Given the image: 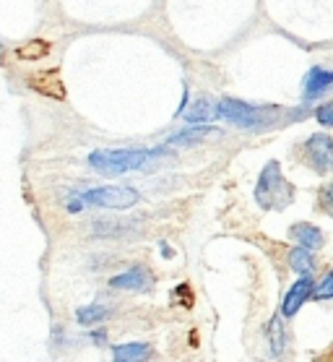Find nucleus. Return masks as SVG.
Masks as SVG:
<instances>
[{
  "label": "nucleus",
  "instance_id": "obj_1",
  "mask_svg": "<svg viewBox=\"0 0 333 362\" xmlns=\"http://www.w3.org/2000/svg\"><path fill=\"white\" fill-rule=\"evenodd\" d=\"M167 157H170L167 144L154 148H94L89 154V165L94 173L115 177V175L151 170V167H156V162H162Z\"/></svg>",
  "mask_w": 333,
  "mask_h": 362
},
{
  "label": "nucleus",
  "instance_id": "obj_2",
  "mask_svg": "<svg viewBox=\"0 0 333 362\" xmlns=\"http://www.w3.org/2000/svg\"><path fill=\"white\" fill-rule=\"evenodd\" d=\"M141 201V193L128 185H97L89 190H78L68 201L71 214H81L83 209H133Z\"/></svg>",
  "mask_w": 333,
  "mask_h": 362
},
{
  "label": "nucleus",
  "instance_id": "obj_3",
  "mask_svg": "<svg viewBox=\"0 0 333 362\" xmlns=\"http://www.w3.org/2000/svg\"><path fill=\"white\" fill-rule=\"evenodd\" d=\"M255 201L263 211H284L294 201L292 182L284 177L279 162H269L260 170L258 185H255Z\"/></svg>",
  "mask_w": 333,
  "mask_h": 362
},
{
  "label": "nucleus",
  "instance_id": "obj_4",
  "mask_svg": "<svg viewBox=\"0 0 333 362\" xmlns=\"http://www.w3.org/2000/svg\"><path fill=\"white\" fill-rule=\"evenodd\" d=\"M216 110H219V117L229 120L232 125L243 128V131H266L274 125L276 120V110L269 107H255V105H247L243 99L235 97H224L216 102Z\"/></svg>",
  "mask_w": 333,
  "mask_h": 362
},
{
  "label": "nucleus",
  "instance_id": "obj_5",
  "mask_svg": "<svg viewBox=\"0 0 333 362\" xmlns=\"http://www.w3.org/2000/svg\"><path fill=\"white\" fill-rule=\"evenodd\" d=\"M302 148H305V162L315 173H333V136H328V133H312Z\"/></svg>",
  "mask_w": 333,
  "mask_h": 362
},
{
  "label": "nucleus",
  "instance_id": "obj_6",
  "mask_svg": "<svg viewBox=\"0 0 333 362\" xmlns=\"http://www.w3.org/2000/svg\"><path fill=\"white\" fill-rule=\"evenodd\" d=\"M112 289H128V292H151L154 289V276L146 266H130L125 272L115 274L110 279Z\"/></svg>",
  "mask_w": 333,
  "mask_h": 362
},
{
  "label": "nucleus",
  "instance_id": "obj_7",
  "mask_svg": "<svg viewBox=\"0 0 333 362\" xmlns=\"http://www.w3.org/2000/svg\"><path fill=\"white\" fill-rule=\"evenodd\" d=\"M312 279L310 276H300V279L294 281L292 289L284 295V303H281V318H292L297 310H300L302 305L308 303V300H312Z\"/></svg>",
  "mask_w": 333,
  "mask_h": 362
},
{
  "label": "nucleus",
  "instance_id": "obj_8",
  "mask_svg": "<svg viewBox=\"0 0 333 362\" xmlns=\"http://www.w3.org/2000/svg\"><path fill=\"white\" fill-rule=\"evenodd\" d=\"M305 89H302V94H305V99H317L323 91H328L333 86V71H328V68L323 66H312L308 71V76H305V83H302Z\"/></svg>",
  "mask_w": 333,
  "mask_h": 362
},
{
  "label": "nucleus",
  "instance_id": "obj_9",
  "mask_svg": "<svg viewBox=\"0 0 333 362\" xmlns=\"http://www.w3.org/2000/svg\"><path fill=\"white\" fill-rule=\"evenodd\" d=\"M151 344H144V341H125V344H117L112 349V362H148L151 360Z\"/></svg>",
  "mask_w": 333,
  "mask_h": 362
},
{
  "label": "nucleus",
  "instance_id": "obj_10",
  "mask_svg": "<svg viewBox=\"0 0 333 362\" xmlns=\"http://www.w3.org/2000/svg\"><path fill=\"white\" fill-rule=\"evenodd\" d=\"M289 238L297 243V245L302 247H310V250H315V247L323 245V232L317 230L315 224H310V222H297L289 227Z\"/></svg>",
  "mask_w": 333,
  "mask_h": 362
},
{
  "label": "nucleus",
  "instance_id": "obj_11",
  "mask_svg": "<svg viewBox=\"0 0 333 362\" xmlns=\"http://www.w3.org/2000/svg\"><path fill=\"white\" fill-rule=\"evenodd\" d=\"M211 133H216V128H211V125H190V128H182L180 133H172L167 139V146H190V144L204 141Z\"/></svg>",
  "mask_w": 333,
  "mask_h": 362
},
{
  "label": "nucleus",
  "instance_id": "obj_12",
  "mask_svg": "<svg viewBox=\"0 0 333 362\" xmlns=\"http://www.w3.org/2000/svg\"><path fill=\"white\" fill-rule=\"evenodd\" d=\"M190 125H206L209 120H214V117H219V110H216V105H214L211 99H195L193 107H187V112L182 115Z\"/></svg>",
  "mask_w": 333,
  "mask_h": 362
},
{
  "label": "nucleus",
  "instance_id": "obj_13",
  "mask_svg": "<svg viewBox=\"0 0 333 362\" xmlns=\"http://www.w3.org/2000/svg\"><path fill=\"white\" fill-rule=\"evenodd\" d=\"M29 83H32L37 91L47 94V97H55V99L65 97L63 81H60L57 71H47V74H42V76H32V78H29Z\"/></svg>",
  "mask_w": 333,
  "mask_h": 362
},
{
  "label": "nucleus",
  "instance_id": "obj_14",
  "mask_svg": "<svg viewBox=\"0 0 333 362\" xmlns=\"http://www.w3.org/2000/svg\"><path fill=\"white\" fill-rule=\"evenodd\" d=\"M110 315H112V308H110V305L94 303V305H86V308H78L76 321L81 323V326H97V323H105Z\"/></svg>",
  "mask_w": 333,
  "mask_h": 362
},
{
  "label": "nucleus",
  "instance_id": "obj_15",
  "mask_svg": "<svg viewBox=\"0 0 333 362\" xmlns=\"http://www.w3.org/2000/svg\"><path fill=\"white\" fill-rule=\"evenodd\" d=\"M289 266L294 269V274L310 276L312 269H315V258H312V253H310V247L297 245L294 250H289Z\"/></svg>",
  "mask_w": 333,
  "mask_h": 362
},
{
  "label": "nucleus",
  "instance_id": "obj_16",
  "mask_svg": "<svg viewBox=\"0 0 333 362\" xmlns=\"http://www.w3.org/2000/svg\"><path fill=\"white\" fill-rule=\"evenodd\" d=\"M47 55H49V42H45V40H32L16 49L18 60H42V58H47Z\"/></svg>",
  "mask_w": 333,
  "mask_h": 362
},
{
  "label": "nucleus",
  "instance_id": "obj_17",
  "mask_svg": "<svg viewBox=\"0 0 333 362\" xmlns=\"http://www.w3.org/2000/svg\"><path fill=\"white\" fill-rule=\"evenodd\" d=\"M94 235H99V238H120V235H128L130 224L128 222H94Z\"/></svg>",
  "mask_w": 333,
  "mask_h": 362
},
{
  "label": "nucleus",
  "instance_id": "obj_18",
  "mask_svg": "<svg viewBox=\"0 0 333 362\" xmlns=\"http://www.w3.org/2000/svg\"><path fill=\"white\" fill-rule=\"evenodd\" d=\"M312 300H317V303L333 300V269L315 284V289H312Z\"/></svg>",
  "mask_w": 333,
  "mask_h": 362
},
{
  "label": "nucleus",
  "instance_id": "obj_19",
  "mask_svg": "<svg viewBox=\"0 0 333 362\" xmlns=\"http://www.w3.org/2000/svg\"><path fill=\"white\" fill-rule=\"evenodd\" d=\"M279 318H274V321H271V334H274V337H271V349H274V354H281L284 352V331L279 329Z\"/></svg>",
  "mask_w": 333,
  "mask_h": 362
},
{
  "label": "nucleus",
  "instance_id": "obj_20",
  "mask_svg": "<svg viewBox=\"0 0 333 362\" xmlns=\"http://www.w3.org/2000/svg\"><path fill=\"white\" fill-rule=\"evenodd\" d=\"M315 117L323 128H333V99L331 102H323V105L315 110Z\"/></svg>",
  "mask_w": 333,
  "mask_h": 362
},
{
  "label": "nucleus",
  "instance_id": "obj_21",
  "mask_svg": "<svg viewBox=\"0 0 333 362\" xmlns=\"http://www.w3.org/2000/svg\"><path fill=\"white\" fill-rule=\"evenodd\" d=\"M317 204H320V209H323L325 214L333 216V182L331 185H325V188H320V193H317Z\"/></svg>",
  "mask_w": 333,
  "mask_h": 362
},
{
  "label": "nucleus",
  "instance_id": "obj_22",
  "mask_svg": "<svg viewBox=\"0 0 333 362\" xmlns=\"http://www.w3.org/2000/svg\"><path fill=\"white\" fill-rule=\"evenodd\" d=\"M91 337H94V341H97V344H107V334H105V331H94Z\"/></svg>",
  "mask_w": 333,
  "mask_h": 362
}]
</instances>
